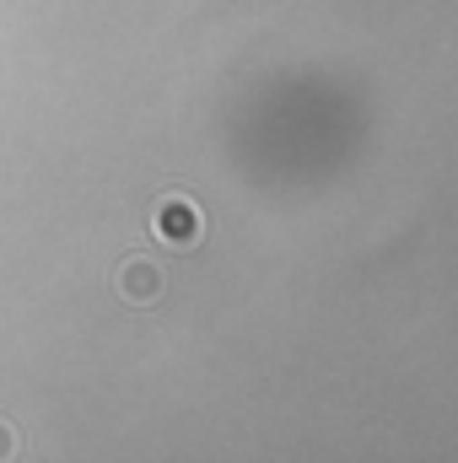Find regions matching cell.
Here are the masks:
<instances>
[{"instance_id":"obj_1","label":"cell","mask_w":458,"mask_h":463,"mask_svg":"<svg viewBox=\"0 0 458 463\" xmlns=\"http://www.w3.org/2000/svg\"><path fill=\"white\" fill-rule=\"evenodd\" d=\"M151 232H157L162 242H173V248H195L200 232H205V216H200L184 194H162L157 211H151Z\"/></svg>"},{"instance_id":"obj_2","label":"cell","mask_w":458,"mask_h":463,"mask_svg":"<svg viewBox=\"0 0 458 463\" xmlns=\"http://www.w3.org/2000/svg\"><path fill=\"white\" fill-rule=\"evenodd\" d=\"M162 286H167L162 264H151V259H140V253H129L114 269V297L124 307H151V302L162 297Z\"/></svg>"},{"instance_id":"obj_3","label":"cell","mask_w":458,"mask_h":463,"mask_svg":"<svg viewBox=\"0 0 458 463\" xmlns=\"http://www.w3.org/2000/svg\"><path fill=\"white\" fill-rule=\"evenodd\" d=\"M16 453V437H11V426H0V458H11Z\"/></svg>"}]
</instances>
